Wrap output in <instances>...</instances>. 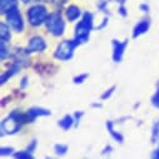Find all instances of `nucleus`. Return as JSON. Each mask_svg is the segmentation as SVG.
<instances>
[{"instance_id": "1", "label": "nucleus", "mask_w": 159, "mask_h": 159, "mask_svg": "<svg viewBox=\"0 0 159 159\" xmlns=\"http://www.w3.org/2000/svg\"><path fill=\"white\" fill-rule=\"evenodd\" d=\"M93 20H94V15L89 11H85L83 14L82 20L79 21L78 25L75 26L74 39L79 44H84L89 40L90 33L93 30Z\"/></svg>"}, {"instance_id": "2", "label": "nucleus", "mask_w": 159, "mask_h": 159, "mask_svg": "<svg viewBox=\"0 0 159 159\" xmlns=\"http://www.w3.org/2000/svg\"><path fill=\"white\" fill-rule=\"evenodd\" d=\"M24 123H26L25 114L20 113L19 110H13L2 122V135L18 133Z\"/></svg>"}, {"instance_id": "3", "label": "nucleus", "mask_w": 159, "mask_h": 159, "mask_svg": "<svg viewBox=\"0 0 159 159\" xmlns=\"http://www.w3.org/2000/svg\"><path fill=\"white\" fill-rule=\"evenodd\" d=\"M28 21L30 25L33 26H40L42 24H45L49 14H48V9L45 5L43 4H36L34 7H31L28 11Z\"/></svg>"}, {"instance_id": "4", "label": "nucleus", "mask_w": 159, "mask_h": 159, "mask_svg": "<svg viewBox=\"0 0 159 159\" xmlns=\"http://www.w3.org/2000/svg\"><path fill=\"white\" fill-rule=\"evenodd\" d=\"M80 45L79 44L75 39L74 40H63L58 47H57V49H55V52H54V57L57 58V59H59V60H63V61H65V60H69V59H71L73 58V55H74V50Z\"/></svg>"}, {"instance_id": "5", "label": "nucleus", "mask_w": 159, "mask_h": 159, "mask_svg": "<svg viewBox=\"0 0 159 159\" xmlns=\"http://www.w3.org/2000/svg\"><path fill=\"white\" fill-rule=\"evenodd\" d=\"M45 26H47L48 31L54 36H61L65 31V21L59 13L49 14V16L45 21Z\"/></svg>"}, {"instance_id": "6", "label": "nucleus", "mask_w": 159, "mask_h": 159, "mask_svg": "<svg viewBox=\"0 0 159 159\" xmlns=\"http://www.w3.org/2000/svg\"><path fill=\"white\" fill-rule=\"evenodd\" d=\"M7 15V21L8 24L13 28L14 31L16 33H21L24 30V21L21 18V14L19 11V8H15L13 10H10L9 13L5 14Z\"/></svg>"}, {"instance_id": "7", "label": "nucleus", "mask_w": 159, "mask_h": 159, "mask_svg": "<svg viewBox=\"0 0 159 159\" xmlns=\"http://www.w3.org/2000/svg\"><path fill=\"white\" fill-rule=\"evenodd\" d=\"M111 45H113V60L115 63H120L124 58V53H125V49L128 47V39L123 42H119L116 39H113L111 40Z\"/></svg>"}, {"instance_id": "8", "label": "nucleus", "mask_w": 159, "mask_h": 159, "mask_svg": "<svg viewBox=\"0 0 159 159\" xmlns=\"http://www.w3.org/2000/svg\"><path fill=\"white\" fill-rule=\"evenodd\" d=\"M47 49V43L44 40V38L42 36H33L29 42V45L25 49L26 54H31V53H42Z\"/></svg>"}, {"instance_id": "9", "label": "nucleus", "mask_w": 159, "mask_h": 159, "mask_svg": "<svg viewBox=\"0 0 159 159\" xmlns=\"http://www.w3.org/2000/svg\"><path fill=\"white\" fill-rule=\"evenodd\" d=\"M47 115H50V110L49 109L40 108V107H33V108H30L25 113L26 123H31V122L35 120L36 118H39V116H47Z\"/></svg>"}, {"instance_id": "10", "label": "nucleus", "mask_w": 159, "mask_h": 159, "mask_svg": "<svg viewBox=\"0 0 159 159\" xmlns=\"http://www.w3.org/2000/svg\"><path fill=\"white\" fill-rule=\"evenodd\" d=\"M149 28H150V21H149L148 19H143V20H140V21L134 26V29H133V34H132L133 38L137 39L138 36L145 34V33L149 30Z\"/></svg>"}, {"instance_id": "11", "label": "nucleus", "mask_w": 159, "mask_h": 159, "mask_svg": "<svg viewBox=\"0 0 159 159\" xmlns=\"http://www.w3.org/2000/svg\"><path fill=\"white\" fill-rule=\"evenodd\" d=\"M21 66H23V61H16V63H14L10 68H9V70H7V73H4L3 75H2V84H4V83H7V80H9V79L14 75V74H16V73H19V70L21 69Z\"/></svg>"}, {"instance_id": "12", "label": "nucleus", "mask_w": 159, "mask_h": 159, "mask_svg": "<svg viewBox=\"0 0 159 159\" xmlns=\"http://www.w3.org/2000/svg\"><path fill=\"white\" fill-rule=\"evenodd\" d=\"M58 124H59V127L63 129V130H69L73 125H75V119H74V115L71 116V115H69V114H66V115H64L60 120L58 122Z\"/></svg>"}, {"instance_id": "13", "label": "nucleus", "mask_w": 159, "mask_h": 159, "mask_svg": "<svg viewBox=\"0 0 159 159\" xmlns=\"http://www.w3.org/2000/svg\"><path fill=\"white\" fill-rule=\"evenodd\" d=\"M19 8L18 7V0H0V9H2V14H7L10 10Z\"/></svg>"}, {"instance_id": "14", "label": "nucleus", "mask_w": 159, "mask_h": 159, "mask_svg": "<svg viewBox=\"0 0 159 159\" xmlns=\"http://www.w3.org/2000/svg\"><path fill=\"white\" fill-rule=\"evenodd\" d=\"M105 127H107L109 134L111 135V138H113L114 140H116L118 143H123V142H124V137H123L120 133H119V132H116V130L114 129V123H113L111 120H108V122L105 123Z\"/></svg>"}, {"instance_id": "15", "label": "nucleus", "mask_w": 159, "mask_h": 159, "mask_svg": "<svg viewBox=\"0 0 159 159\" xmlns=\"http://www.w3.org/2000/svg\"><path fill=\"white\" fill-rule=\"evenodd\" d=\"M80 15H82L80 9H79L76 5H70V7H68L66 10H65V16H66V19H68L69 21L76 20Z\"/></svg>"}, {"instance_id": "16", "label": "nucleus", "mask_w": 159, "mask_h": 159, "mask_svg": "<svg viewBox=\"0 0 159 159\" xmlns=\"http://www.w3.org/2000/svg\"><path fill=\"white\" fill-rule=\"evenodd\" d=\"M0 30H2V31H0V39H2V42L3 43H9L10 38H11L9 26L5 23H2V24H0Z\"/></svg>"}, {"instance_id": "17", "label": "nucleus", "mask_w": 159, "mask_h": 159, "mask_svg": "<svg viewBox=\"0 0 159 159\" xmlns=\"http://www.w3.org/2000/svg\"><path fill=\"white\" fill-rule=\"evenodd\" d=\"M158 139H159V119L155 120V123L152 127V138H150V140H152V143H157Z\"/></svg>"}, {"instance_id": "18", "label": "nucleus", "mask_w": 159, "mask_h": 159, "mask_svg": "<svg viewBox=\"0 0 159 159\" xmlns=\"http://www.w3.org/2000/svg\"><path fill=\"white\" fill-rule=\"evenodd\" d=\"M54 150H55V153H57L58 155H64V154L68 153L69 147H68L66 144H55V145H54Z\"/></svg>"}, {"instance_id": "19", "label": "nucleus", "mask_w": 159, "mask_h": 159, "mask_svg": "<svg viewBox=\"0 0 159 159\" xmlns=\"http://www.w3.org/2000/svg\"><path fill=\"white\" fill-rule=\"evenodd\" d=\"M14 158H20V159H31L34 158L33 153L29 152V150H21V152H18V153H14Z\"/></svg>"}, {"instance_id": "20", "label": "nucleus", "mask_w": 159, "mask_h": 159, "mask_svg": "<svg viewBox=\"0 0 159 159\" xmlns=\"http://www.w3.org/2000/svg\"><path fill=\"white\" fill-rule=\"evenodd\" d=\"M88 74L87 73H83V74H79V75H76V76H74L73 78V83L74 84H83L87 79H88Z\"/></svg>"}, {"instance_id": "21", "label": "nucleus", "mask_w": 159, "mask_h": 159, "mask_svg": "<svg viewBox=\"0 0 159 159\" xmlns=\"http://www.w3.org/2000/svg\"><path fill=\"white\" fill-rule=\"evenodd\" d=\"M116 89V87L115 85H113V87H110L109 89H107L103 94H102V100H107V99H109L110 97H111V94L114 93V90Z\"/></svg>"}, {"instance_id": "22", "label": "nucleus", "mask_w": 159, "mask_h": 159, "mask_svg": "<svg viewBox=\"0 0 159 159\" xmlns=\"http://www.w3.org/2000/svg\"><path fill=\"white\" fill-rule=\"evenodd\" d=\"M152 105L154 107V108H157V109H159V89L153 94V97H152Z\"/></svg>"}, {"instance_id": "23", "label": "nucleus", "mask_w": 159, "mask_h": 159, "mask_svg": "<svg viewBox=\"0 0 159 159\" xmlns=\"http://www.w3.org/2000/svg\"><path fill=\"white\" fill-rule=\"evenodd\" d=\"M10 55V53H9V48H7V43H3L2 42V60H4V59H7L8 57Z\"/></svg>"}, {"instance_id": "24", "label": "nucleus", "mask_w": 159, "mask_h": 159, "mask_svg": "<svg viewBox=\"0 0 159 159\" xmlns=\"http://www.w3.org/2000/svg\"><path fill=\"white\" fill-rule=\"evenodd\" d=\"M14 152V148L11 147H3L2 149H0V154H2V157H7V155H10L11 153Z\"/></svg>"}, {"instance_id": "25", "label": "nucleus", "mask_w": 159, "mask_h": 159, "mask_svg": "<svg viewBox=\"0 0 159 159\" xmlns=\"http://www.w3.org/2000/svg\"><path fill=\"white\" fill-rule=\"evenodd\" d=\"M84 115V111H82V110H79V111H75L74 113V119H75V125H78L79 124V122H80V119H82V116Z\"/></svg>"}, {"instance_id": "26", "label": "nucleus", "mask_w": 159, "mask_h": 159, "mask_svg": "<svg viewBox=\"0 0 159 159\" xmlns=\"http://www.w3.org/2000/svg\"><path fill=\"white\" fill-rule=\"evenodd\" d=\"M36 147H38V142H36L35 139H33V140L30 142V144L28 145V148H26V150H29V152H31V153H34V150L36 149Z\"/></svg>"}, {"instance_id": "27", "label": "nucleus", "mask_w": 159, "mask_h": 159, "mask_svg": "<svg viewBox=\"0 0 159 159\" xmlns=\"http://www.w3.org/2000/svg\"><path fill=\"white\" fill-rule=\"evenodd\" d=\"M119 14H120L122 16H127L128 15V10H127L124 4H120V8H119Z\"/></svg>"}, {"instance_id": "28", "label": "nucleus", "mask_w": 159, "mask_h": 159, "mask_svg": "<svg viewBox=\"0 0 159 159\" xmlns=\"http://www.w3.org/2000/svg\"><path fill=\"white\" fill-rule=\"evenodd\" d=\"M139 8H140V10H142L143 13H149V9H150V8H149V5H148V4H145V3H144V4H140V5H139Z\"/></svg>"}, {"instance_id": "29", "label": "nucleus", "mask_w": 159, "mask_h": 159, "mask_svg": "<svg viewBox=\"0 0 159 159\" xmlns=\"http://www.w3.org/2000/svg\"><path fill=\"white\" fill-rule=\"evenodd\" d=\"M152 158H154V159H159V144H158V147L155 148V150L152 153Z\"/></svg>"}, {"instance_id": "30", "label": "nucleus", "mask_w": 159, "mask_h": 159, "mask_svg": "<svg viewBox=\"0 0 159 159\" xmlns=\"http://www.w3.org/2000/svg\"><path fill=\"white\" fill-rule=\"evenodd\" d=\"M111 150H113V148H111L110 145H107V147H105V148L103 149V152H102V154H103V155H105V154H109V153H110Z\"/></svg>"}, {"instance_id": "31", "label": "nucleus", "mask_w": 159, "mask_h": 159, "mask_svg": "<svg viewBox=\"0 0 159 159\" xmlns=\"http://www.w3.org/2000/svg\"><path fill=\"white\" fill-rule=\"evenodd\" d=\"M26 84H28V76H24L23 79H21V83H20V88H25L26 87Z\"/></svg>"}, {"instance_id": "32", "label": "nucleus", "mask_w": 159, "mask_h": 159, "mask_svg": "<svg viewBox=\"0 0 159 159\" xmlns=\"http://www.w3.org/2000/svg\"><path fill=\"white\" fill-rule=\"evenodd\" d=\"M105 25H108V18H104V19H103V23H102L97 29H98V30H100V29H103Z\"/></svg>"}, {"instance_id": "33", "label": "nucleus", "mask_w": 159, "mask_h": 159, "mask_svg": "<svg viewBox=\"0 0 159 159\" xmlns=\"http://www.w3.org/2000/svg\"><path fill=\"white\" fill-rule=\"evenodd\" d=\"M92 107H94V108H102V104H92Z\"/></svg>"}, {"instance_id": "34", "label": "nucleus", "mask_w": 159, "mask_h": 159, "mask_svg": "<svg viewBox=\"0 0 159 159\" xmlns=\"http://www.w3.org/2000/svg\"><path fill=\"white\" fill-rule=\"evenodd\" d=\"M24 3H33V2H35V0H23Z\"/></svg>"}, {"instance_id": "35", "label": "nucleus", "mask_w": 159, "mask_h": 159, "mask_svg": "<svg viewBox=\"0 0 159 159\" xmlns=\"http://www.w3.org/2000/svg\"><path fill=\"white\" fill-rule=\"evenodd\" d=\"M116 2H118V3H120V4H124V3H125L124 0H116Z\"/></svg>"}]
</instances>
